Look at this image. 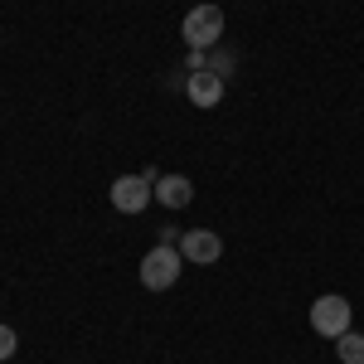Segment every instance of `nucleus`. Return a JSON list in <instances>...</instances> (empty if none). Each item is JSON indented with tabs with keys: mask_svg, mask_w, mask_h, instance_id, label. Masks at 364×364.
<instances>
[{
	"mask_svg": "<svg viewBox=\"0 0 364 364\" xmlns=\"http://www.w3.org/2000/svg\"><path fill=\"white\" fill-rule=\"evenodd\" d=\"M180 272H185V257H180V248L156 243V248L141 257V287H146V291H170V287L180 282Z\"/></svg>",
	"mask_w": 364,
	"mask_h": 364,
	"instance_id": "1",
	"label": "nucleus"
},
{
	"mask_svg": "<svg viewBox=\"0 0 364 364\" xmlns=\"http://www.w3.org/2000/svg\"><path fill=\"white\" fill-rule=\"evenodd\" d=\"M180 34H185V44L190 49H214L219 39H224V10L219 5H195L185 20H180Z\"/></svg>",
	"mask_w": 364,
	"mask_h": 364,
	"instance_id": "2",
	"label": "nucleus"
},
{
	"mask_svg": "<svg viewBox=\"0 0 364 364\" xmlns=\"http://www.w3.org/2000/svg\"><path fill=\"white\" fill-rule=\"evenodd\" d=\"M311 331L326 340H336L350 331V301L345 296H336V291H326V296H316L311 301Z\"/></svg>",
	"mask_w": 364,
	"mask_h": 364,
	"instance_id": "3",
	"label": "nucleus"
},
{
	"mask_svg": "<svg viewBox=\"0 0 364 364\" xmlns=\"http://www.w3.org/2000/svg\"><path fill=\"white\" fill-rule=\"evenodd\" d=\"M180 257L199 262V267H214L224 257V238L214 228H190V233H180Z\"/></svg>",
	"mask_w": 364,
	"mask_h": 364,
	"instance_id": "4",
	"label": "nucleus"
},
{
	"mask_svg": "<svg viewBox=\"0 0 364 364\" xmlns=\"http://www.w3.org/2000/svg\"><path fill=\"white\" fill-rule=\"evenodd\" d=\"M151 199H156L151 180H141V175H122V180H112V204L122 209V214H141Z\"/></svg>",
	"mask_w": 364,
	"mask_h": 364,
	"instance_id": "5",
	"label": "nucleus"
},
{
	"mask_svg": "<svg viewBox=\"0 0 364 364\" xmlns=\"http://www.w3.org/2000/svg\"><path fill=\"white\" fill-rule=\"evenodd\" d=\"M185 97H190L195 107L209 112V107H219V102H224V78H219L214 68H199V73L185 78Z\"/></svg>",
	"mask_w": 364,
	"mask_h": 364,
	"instance_id": "6",
	"label": "nucleus"
},
{
	"mask_svg": "<svg viewBox=\"0 0 364 364\" xmlns=\"http://www.w3.org/2000/svg\"><path fill=\"white\" fill-rule=\"evenodd\" d=\"M151 190H156V199H161L166 209H185V204L195 199V185H190L185 175H161Z\"/></svg>",
	"mask_w": 364,
	"mask_h": 364,
	"instance_id": "7",
	"label": "nucleus"
},
{
	"mask_svg": "<svg viewBox=\"0 0 364 364\" xmlns=\"http://www.w3.org/2000/svg\"><path fill=\"white\" fill-rule=\"evenodd\" d=\"M336 355H340V364H364V336L360 331L336 336Z\"/></svg>",
	"mask_w": 364,
	"mask_h": 364,
	"instance_id": "8",
	"label": "nucleus"
},
{
	"mask_svg": "<svg viewBox=\"0 0 364 364\" xmlns=\"http://www.w3.org/2000/svg\"><path fill=\"white\" fill-rule=\"evenodd\" d=\"M209 68H214V73H219V78H233V54H228L224 44H214V49H209Z\"/></svg>",
	"mask_w": 364,
	"mask_h": 364,
	"instance_id": "9",
	"label": "nucleus"
},
{
	"mask_svg": "<svg viewBox=\"0 0 364 364\" xmlns=\"http://www.w3.org/2000/svg\"><path fill=\"white\" fill-rule=\"evenodd\" d=\"M15 345H20L15 331H10V326H0V360H10V355H15Z\"/></svg>",
	"mask_w": 364,
	"mask_h": 364,
	"instance_id": "10",
	"label": "nucleus"
}]
</instances>
